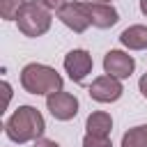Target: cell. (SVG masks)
<instances>
[{
  "label": "cell",
  "mask_w": 147,
  "mask_h": 147,
  "mask_svg": "<svg viewBox=\"0 0 147 147\" xmlns=\"http://www.w3.org/2000/svg\"><path fill=\"white\" fill-rule=\"evenodd\" d=\"M21 5H23V0H0V16L5 21H16Z\"/></svg>",
  "instance_id": "13"
},
{
  "label": "cell",
  "mask_w": 147,
  "mask_h": 147,
  "mask_svg": "<svg viewBox=\"0 0 147 147\" xmlns=\"http://www.w3.org/2000/svg\"><path fill=\"white\" fill-rule=\"evenodd\" d=\"M119 41L129 51H145L147 48V25H129L119 34Z\"/></svg>",
  "instance_id": "10"
},
{
  "label": "cell",
  "mask_w": 147,
  "mask_h": 147,
  "mask_svg": "<svg viewBox=\"0 0 147 147\" xmlns=\"http://www.w3.org/2000/svg\"><path fill=\"white\" fill-rule=\"evenodd\" d=\"M46 129L44 115L34 108V106H18L9 119L5 122V133L11 142H30V140H39L41 133Z\"/></svg>",
  "instance_id": "1"
},
{
  "label": "cell",
  "mask_w": 147,
  "mask_h": 147,
  "mask_svg": "<svg viewBox=\"0 0 147 147\" xmlns=\"http://www.w3.org/2000/svg\"><path fill=\"white\" fill-rule=\"evenodd\" d=\"M83 147H113V142H110V136L85 133V138H83Z\"/></svg>",
  "instance_id": "14"
},
{
  "label": "cell",
  "mask_w": 147,
  "mask_h": 147,
  "mask_svg": "<svg viewBox=\"0 0 147 147\" xmlns=\"http://www.w3.org/2000/svg\"><path fill=\"white\" fill-rule=\"evenodd\" d=\"M57 18L69 28V30H74V32H85L92 23H90V16H87V11H85V7H83V2H67L60 11H57Z\"/></svg>",
  "instance_id": "8"
},
{
  "label": "cell",
  "mask_w": 147,
  "mask_h": 147,
  "mask_svg": "<svg viewBox=\"0 0 147 147\" xmlns=\"http://www.w3.org/2000/svg\"><path fill=\"white\" fill-rule=\"evenodd\" d=\"M51 9L41 0H23L18 14H16V25L25 37H41L51 28Z\"/></svg>",
  "instance_id": "3"
},
{
  "label": "cell",
  "mask_w": 147,
  "mask_h": 147,
  "mask_svg": "<svg viewBox=\"0 0 147 147\" xmlns=\"http://www.w3.org/2000/svg\"><path fill=\"white\" fill-rule=\"evenodd\" d=\"M46 108L51 110V115L60 122H69L78 115V99L69 92H53L46 96Z\"/></svg>",
  "instance_id": "4"
},
{
  "label": "cell",
  "mask_w": 147,
  "mask_h": 147,
  "mask_svg": "<svg viewBox=\"0 0 147 147\" xmlns=\"http://www.w3.org/2000/svg\"><path fill=\"white\" fill-rule=\"evenodd\" d=\"M83 7H85V11L90 16V23L94 28L106 30V28H113L119 21L117 9L113 5H108V2H83Z\"/></svg>",
  "instance_id": "9"
},
{
  "label": "cell",
  "mask_w": 147,
  "mask_h": 147,
  "mask_svg": "<svg viewBox=\"0 0 147 147\" xmlns=\"http://www.w3.org/2000/svg\"><path fill=\"white\" fill-rule=\"evenodd\" d=\"M140 11L147 16V0H140Z\"/></svg>",
  "instance_id": "18"
},
{
  "label": "cell",
  "mask_w": 147,
  "mask_h": 147,
  "mask_svg": "<svg viewBox=\"0 0 147 147\" xmlns=\"http://www.w3.org/2000/svg\"><path fill=\"white\" fill-rule=\"evenodd\" d=\"M92 67H94L92 55L85 48H74L64 55V71L69 74V78L74 83H83L87 78V74L92 71Z\"/></svg>",
  "instance_id": "5"
},
{
  "label": "cell",
  "mask_w": 147,
  "mask_h": 147,
  "mask_svg": "<svg viewBox=\"0 0 147 147\" xmlns=\"http://www.w3.org/2000/svg\"><path fill=\"white\" fill-rule=\"evenodd\" d=\"M41 2H44L51 11H60V9L67 5V0H41Z\"/></svg>",
  "instance_id": "15"
},
{
  "label": "cell",
  "mask_w": 147,
  "mask_h": 147,
  "mask_svg": "<svg viewBox=\"0 0 147 147\" xmlns=\"http://www.w3.org/2000/svg\"><path fill=\"white\" fill-rule=\"evenodd\" d=\"M122 147H147V124L129 129L122 136Z\"/></svg>",
  "instance_id": "12"
},
{
  "label": "cell",
  "mask_w": 147,
  "mask_h": 147,
  "mask_svg": "<svg viewBox=\"0 0 147 147\" xmlns=\"http://www.w3.org/2000/svg\"><path fill=\"white\" fill-rule=\"evenodd\" d=\"M85 129L87 133H94V136H110L113 131V117L103 110H94L87 115V122H85Z\"/></svg>",
  "instance_id": "11"
},
{
  "label": "cell",
  "mask_w": 147,
  "mask_h": 147,
  "mask_svg": "<svg viewBox=\"0 0 147 147\" xmlns=\"http://www.w3.org/2000/svg\"><path fill=\"white\" fill-rule=\"evenodd\" d=\"M90 2H108V5H110L113 0H90Z\"/></svg>",
  "instance_id": "19"
},
{
  "label": "cell",
  "mask_w": 147,
  "mask_h": 147,
  "mask_svg": "<svg viewBox=\"0 0 147 147\" xmlns=\"http://www.w3.org/2000/svg\"><path fill=\"white\" fill-rule=\"evenodd\" d=\"M136 69V60L124 51H108L103 55V71L115 78H129Z\"/></svg>",
  "instance_id": "7"
},
{
  "label": "cell",
  "mask_w": 147,
  "mask_h": 147,
  "mask_svg": "<svg viewBox=\"0 0 147 147\" xmlns=\"http://www.w3.org/2000/svg\"><path fill=\"white\" fill-rule=\"evenodd\" d=\"M138 87H140V94H142V96L147 99V74H145V76H142V78L138 80Z\"/></svg>",
  "instance_id": "17"
},
{
  "label": "cell",
  "mask_w": 147,
  "mask_h": 147,
  "mask_svg": "<svg viewBox=\"0 0 147 147\" xmlns=\"http://www.w3.org/2000/svg\"><path fill=\"white\" fill-rule=\"evenodd\" d=\"M34 147H60L55 140H48V138H39V140H34Z\"/></svg>",
  "instance_id": "16"
},
{
  "label": "cell",
  "mask_w": 147,
  "mask_h": 147,
  "mask_svg": "<svg viewBox=\"0 0 147 147\" xmlns=\"http://www.w3.org/2000/svg\"><path fill=\"white\" fill-rule=\"evenodd\" d=\"M122 92H124V87H122L119 78L108 76V74L94 78L92 85H90V96L94 101H99V103H113V101H117L122 96Z\"/></svg>",
  "instance_id": "6"
},
{
  "label": "cell",
  "mask_w": 147,
  "mask_h": 147,
  "mask_svg": "<svg viewBox=\"0 0 147 147\" xmlns=\"http://www.w3.org/2000/svg\"><path fill=\"white\" fill-rule=\"evenodd\" d=\"M21 85L30 94H46L48 96V94L62 90V76L48 64L30 62L21 69Z\"/></svg>",
  "instance_id": "2"
}]
</instances>
